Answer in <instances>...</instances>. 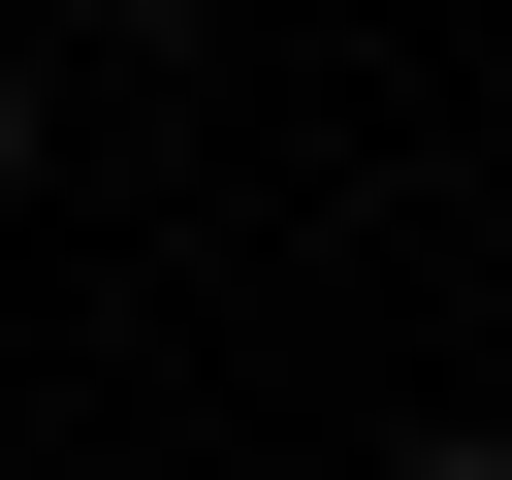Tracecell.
Wrapping results in <instances>:
<instances>
[{
	"label": "cell",
	"instance_id": "cell-1",
	"mask_svg": "<svg viewBox=\"0 0 512 480\" xmlns=\"http://www.w3.org/2000/svg\"><path fill=\"white\" fill-rule=\"evenodd\" d=\"M384 480H512V448H480V416H416V448H384Z\"/></svg>",
	"mask_w": 512,
	"mask_h": 480
},
{
	"label": "cell",
	"instance_id": "cell-3",
	"mask_svg": "<svg viewBox=\"0 0 512 480\" xmlns=\"http://www.w3.org/2000/svg\"><path fill=\"white\" fill-rule=\"evenodd\" d=\"M0 160H32V64H0Z\"/></svg>",
	"mask_w": 512,
	"mask_h": 480
},
{
	"label": "cell",
	"instance_id": "cell-2",
	"mask_svg": "<svg viewBox=\"0 0 512 480\" xmlns=\"http://www.w3.org/2000/svg\"><path fill=\"white\" fill-rule=\"evenodd\" d=\"M96 32H224V0H96Z\"/></svg>",
	"mask_w": 512,
	"mask_h": 480
}]
</instances>
